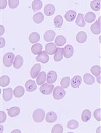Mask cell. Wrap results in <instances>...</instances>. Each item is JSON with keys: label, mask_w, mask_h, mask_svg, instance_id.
<instances>
[{"label": "cell", "mask_w": 101, "mask_h": 133, "mask_svg": "<svg viewBox=\"0 0 101 133\" xmlns=\"http://www.w3.org/2000/svg\"><path fill=\"white\" fill-rule=\"evenodd\" d=\"M56 36V33L55 32L51 31H47V32H46L44 34V41H47V42H51L53 41V39H54Z\"/></svg>", "instance_id": "obj_15"}, {"label": "cell", "mask_w": 101, "mask_h": 133, "mask_svg": "<svg viewBox=\"0 0 101 133\" xmlns=\"http://www.w3.org/2000/svg\"><path fill=\"white\" fill-rule=\"evenodd\" d=\"M63 48H57L55 55L54 56V60L56 62H60L63 59Z\"/></svg>", "instance_id": "obj_24"}, {"label": "cell", "mask_w": 101, "mask_h": 133, "mask_svg": "<svg viewBox=\"0 0 101 133\" xmlns=\"http://www.w3.org/2000/svg\"><path fill=\"white\" fill-rule=\"evenodd\" d=\"M42 46L40 43H36L31 48V51L34 55L39 54L42 51Z\"/></svg>", "instance_id": "obj_27"}, {"label": "cell", "mask_w": 101, "mask_h": 133, "mask_svg": "<svg viewBox=\"0 0 101 133\" xmlns=\"http://www.w3.org/2000/svg\"><path fill=\"white\" fill-rule=\"evenodd\" d=\"M54 86L52 84H49V83H45L42 85L40 87V91L42 94L46 95H49L53 92Z\"/></svg>", "instance_id": "obj_4"}, {"label": "cell", "mask_w": 101, "mask_h": 133, "mask_svg": "<svg viewBox=\"0 0 101 133\" xmlns=\"http://www.w3.org/2000/svg\"><path fill=\"white\" fill-rule=\"evenodd\" d=\"M25 93V89L22 86H17L15 88L13 91V95L16 98H19L22 97Z\"/></svg>", "instance_id": "obj_19"}, {"label": "cell", "mask_w": 101, "mask_h": 133, "mask_svg": "<svg viewBox=\"0 0 101 133\" xmlns=\"http://www.w3.org/2000/svg\"><path fill=\"white\" fill-rule=\"evenodd\" d=\"M83 80L85 83L87 85H92L95 82V78L90 74L87 73L83 76Z\"/></svg>", "instance_id": "obj_21"}, {"label": "cell", "mask_w": 101, "mask_h": 133, "mask_svg": "<svg viewBox=\"0 0 101 133\" xmlns=\"http://www.w3.org/2000/svg\"><path fill=\"white\" fill-rule=\"evenodd\" d=\"M32 117L35 122H42L45 117V112L42 109L39 108L35 110L33 113Z\"/></svg>", "instance_id": "obj_1"}, {"label": "cell", "mask_w": 101, "mask_h": 133, "mask_svg": "<svg viewBox=\"0 0 101 133\" xmlns=\"http://www.w3.org/2000/svg\"><path fill=\"white\" fill-rule=\"evenodd\" d=\"M101 110L100 108H98L96 110H95L94 113H93V116H94L95 119L97 121H101Z\"/></svg>", "instance_id": "obj_41"}, {"label": "cell", "mask_w": 101, "mask_h": 133, "mask_svg": "<svg viewBox=\"0 0 101 133\" xmlns=\"http://www.w3.org/2000/svg\"><path fill=\"white\" fill-rule=\"evenodd\" d=\"M10 79L8 76H3L1 77V87H6L10 84Z\"/></svg>", "instance_id": "obj_38"}, {"label": "cell", "mask_w": 101, "mask_h": 133, "mask_svg": "<svg viewBox=\"0 0 101 133\" xmlns=\"http://www.w3.org/2000/svg\"><path fill=\"white\" fill-rule=\"evenodd\" d=\"M46 74L45 72H41L39 75V76L37 78V80H36V82H37V84L38 85L43 84L44 82H46Z\"/></svg>", "instance_id": "obj_26"}, {"label": "cell", "mask_w": 101, "mask_h": 133, "mask_svg": "<svg viewBox=\"0 0 101 133\" xmlns=\"http://www.w3.org/2000/svg\"><path fill=\"white\" fill-rule=\"evenodd\" d=\"M33 20L36 24H40L44 21V15L41 12H38L33 16Z\"/></svg>", "instance_id": "obj_31"}, {"label": "cell", "mask_w": 101, "mask_h": 133, "mask_svg": "<svg viewBox=\"0 0 101 133\" xmlns=\"http://www.w3.org/2000/svg\"><path fill=\"white\" fill-rule=\"evenodd\" d=\"M91 116H92V114H91V112L89 110L86 109L84 110L83 111L82 114V120L83 122H87L88 121H90L91 118Z\"/></svg>", "instance_id": "obj_23"}, {"label": "cell", "mask_w": 101, "mask_h": 133, "mask_svg": "<svg viewBox=\"0 0 101 133\" xmlns=\"http://www.w3.org/2000/svg\"><path fill=\"white\" fill-rule=\"evenodd\" d=\"M57 119V115L55 112H49L46 115V121L48 123L54 122Z\"/></svg>", "instance_id": "obj_16"}, {"label": "cell", "mask_w": 101, "mask_h": 133, "mask_svg": "<svg viewBox=\"0 0 101 133\" xmlns=\"http://www.w3.org/2000/svg\"><path fill=\"white\" fill-rule=\"evenodd\" d=\"M40 35L37 32H32L29 36V41L31 43H35L39 41Z\"/></svg>", "instance_id": "obj_33"}, {"label": "cell", "mask_w": 101, "mask_h": 133, "mask_svg": "<svg viewBox=\"0 0 101 133\" xmlns=\"http://www.w3.org/2000/svg\"><path fill=\"white\" fill-rule=\"evenodd\" d=\"M13 97V90L11 88H6L3 89V98L5 102H8L12 99Z\"/></svg>", "instance_id": "obj_9"}, {"label": "cell", "mask_w": 101, "mask_h": 133, "mask_svg": "<svg viewBox=\"0 0 101 133\" xmlns=\"http://www.w3.org/2000/svg\"><path fill=\"white\" fill-rule=\"evenodd\" d=\"M23 63H24V59L22 56L20 55L16 56L13 62L14 67L17 69H20V67L23 65Z\"/></svg>", "instance_id": "obj_20"}, {"label": "cell", "mask_w": 101, "mask_h": 133, "mask_svg": "<svg viewBox=\"0 0 101 133\" xmlns=\"http://www.w3.org/2000/svg\"><path fill=\"white\" fill-rule=\"evenodd\" d=\"M82 79L80 76H74L71 80V86L73 88H78L80 87L82 84Z\"/></svg>", "instance_id": "obj_12"}, {"label": "cell", "mask_w": 101, "mask_h": 133, "mask_svg": "<svg viewBox=\"0 0 101 133\" xmlns=\"http://www.w3.org/2000/svg\"><path fill=\"white\" fill-rule=\"evenodd\" d=\"M66 92L64 90L63 88H62L60 86H56L54 88V91L53 92V98L56 100H60V99H63L65 96Z\"/></svg>", "instance_id": "obj_2"}, {"label": "cell", "mask_w": 101, "mask_h": 133, "mask_svg": "<svg viewBox=\"0 0 101 133\" xmlns=\"http://www.w3.org/2000/svg\"><path fill=\"white\" fill-rule=\"evenodd\" d=\"M1 48H3L4 46H5V44H6V41H5V39L3 38V37H1Z\"/></svg>", "instance_id": "obj_44"}, {"label": "cell", "mask_w": 101, "mask_h": 133, "mask_svg": "<svg viewBox=\"0 0 101 133\" xmlns=\"http://www.w3.org/2000/svg\"><path fill=\"white\" fill-rule=\"evenodd\" d=\"M8 4H9V7L10 8H16L19 5V1L18 0H9L8 1Z\"/></svg>", "instance_id": "obj_40"}, {"label": "cell", "mask_w": 101, "mask_h": 133, "mask_svg": "<svg viewBox=\"0 0 101 133\" xmlns=\"http://www.w3.org/2000/svg\"><path fill=\"white\" fill-rule=\"evenodd\" d=\"M21 132V131H20V130H14V131H13L11 132Z\"/></svg>", "instance_id": "obj_46"}, {"label": "cell", "mask_w": 101, "mask_h": 133, "mask_svg": "<svg viewBox=\"0 0 101 133\" xmlns=\"http://www.w3.org/2000/svg\"><path fill=\"white\" fill-rule=\"evenodd\" d=\"M79 123L78 121L75 120H71L68 122L67 128L70 129H76V128H78Z\"/></svg>", "instance_id": "obj_36"}, {"label": "cell", "mask_w": 101, "mask_h": 133, "mask_svg": "<svg viewBox=\"0 0 101 133\" xmlns=\"http://www.w3.org/2000/svg\"><path fill=\"white\" fill-rule=\"evenodd\" d=\"M15 58V55L13 53H7L4 55L3 58V62L6 67H10L12 65L13 62L14 61Z\"/></svg>", "instance_id": "obj_3"}, {"label": "cell", "mask_w": 101, "mask_h": 133, "mask_svg": "<svg viewBox=\"0 0 101 133\" xmlns=\"http://www.w3.org/2000/svg\"><path fill=\"white\" fill-rule=\"evenodd\" d=\"M57 75L56 72L54 70H51L47 73V82L49 84L54 83L57 80Z\"/></svg>", "instance_id": "obj_11"}, {"label": "cell", "mask_w": 101, "mask_h": 133, "mask_svg": "<svg viewBox=\"0 0 101 133\" xmlns=\"http://www.w3.org/2000/svg\"><path fill=\"white\" fill-rule=\"evenodd\" d=\"M46 52L47 54L49 55H53L55 54L56 51H57V47L56 44L53 43H48L46 45L45 47Z\"/></svg>", "instance_id": "obj_10"}, {"label": "cell", "mask_w": 101, "mask_h": 133, "mask_svg": "<svg viewBox=\"0 0 101 133\" xmlns=\"http://www.w3.org/2000/svg\"><path fill=\"white\" fill-rule=\"evenodd\" d=\"M66 42V37H64V36L59 35L58 36H57V37H56L55 44L56 45H57V46H63V45H64Z\"/></svg>", "instance_id": "obj_28"}, {"label": "cell", "mask_w": 101, "mask_h": 133, "mask_svg": "<svg viewBox=\"0 0 101 133\" xmlns=\"http://www.w3.org/2000/svg\"><path fill=\"white\" fill-rule=\"evenodd\" d=\"M42 7V2L40 0H35L32 3V8L34 11L39 10Z\"/></svg>", "instance_id": "obj_30"}, {"label": "cell", "mask_w": 101, "mask_h": 133, "mask_svg": "<svg viewBox=\"0 0 101 133\" xmlns=\"http://www.w3.org/2000/svg\"><path fill=\"white\" fill-rule=\"evenodd\" d=\"M76 41L79 43H85L87 39V35L85 32L81 31L78 32L76 35Z\"/></svg>", "instance_id": "obj_22"}, {"label": "cell", "mask_w": 101, "mask_h": 133, "mask_svg": "<svg viewBox=\"0 0 101 133\" xmlns=\"http://www.w3.org/2000/svg\"><path fill=\"white\" fill-rule=\"evenodd\" d=\"M63 132V128L60 124H56L52 129V133H61Z\"/></svg>", "instance_id": "obj_39"}, {"label": "cell", "mask_w": 101, "mask_h": 133, "mask_svg": "<svg viewBox=\"0 0 101 133\" xmlns=\"http://www.w3.org/2000/svg\"><path fill=\"white\" fill-rule=\"evenodd\" d=\"M76 13L75 11L73 10H69L67 12H66L65 15H64V18H65L66 21L68 22H73L75 21L76 18Z\"/></svg>", "instance_id": "obj_18"}, {"label": "cell", "mask_w": 101, "mask_h": 133, "mask_svg": "<svg viewBox=\"0 0 101 133\" xmlns=\"http://www.w3.org/2000/svg\"><path fill=\"white\" fill-rule=\"evenodd\" d=\"M26 90L28 92H33L37 89V85L35 82L32 80H28L25 83Z\"/></svg>", "instance_id": "obj_13"}, {"label": "cell", "mask_w": 101, "mask_h": 133, "mask_svg": "<svg viewBox=\"0 0 101 133\" xmlns=\"http://www.w3.org/2000/svg\"><path fill=\"white\" fill-rule=\"evenodd\" d=\"M1 31H2V32H1V36L3 34L4 32H5V29H4V27L3 25H1Z\"/></svg>", "instance_id": "obj_45"}, {"label": "cell", "mask_w": 101, "mask_h": 133, "mask_svg": "<svg viewBox=\"0 0 101 133\" xmlns=\"http://www.w3.org/2000/svg\"><path fill=\"white\" fill-rule=\"evenodd\" d=\"M7 111H8V115L10 117H15L19 115L20 113V108L17 107H13L8 108Z\"/></svg>", "instance_id": "obj_17"}, {"label": "cell", "mask_w": 101, "mask_h": 133, "mask_svg": "<svg viewBox=\"0 0 101 133\" xmlns=\"http://www.w3.org/2000/svg\"><path fill=\"white\" fill-rule=\"evenodd\" d=\"M74 53L73 47L70 44H68L63 48V55L66 58H70Z\"/></svg>", "instance_id": "obj_6"}, {"label": "cell", "mask_w": 101, "mask_h": 133, "mask_svg": "<svg viewBox=\"0 0 101 133\" xmlns=\"http://www.w3.org/2000/svg\"><path fill=\"white\" fill-rule=\"evenodd\" d=\"M61 87L62 88H68L70 84V77H64L61 80Z\"/></svg>", "instance_id": "obj_35"}, {"label": "cell", "mask_w": 101, "mask_h": 133, "mask_svg": "<svg viewBox=\"0 0 101 133\" xmlns=\"http://www.w3.org/2000/svg\"><path fill=\"white\" fill-rule=\"evenodd\" d=\"M100 18H99L98 21H96V22L94 24H92L90 27V30L93 34H99L101 32V29H100Z\"/></svg>", "instance_id": "obj_7"}, {"label": "cell", "mask_w": 101, "mask_h": 133, "mask_svg": "<svg viewBox=\"0 0 101 133\" xmlns=\"http://www.w3.org/2000/svg\"><path fill=\"white\" fill-rule=\"evenodd\" d=\"M36 60L42 63H46L49 60V56L46 51H41L36 57Z\"/></svg>", "instance_id": "obj_5"}, {"label": "cell", "mask_w": 101, "mask_h": 133, "mask_svg": "<svg viewBox=\"0 0 101 133\" xmlns=\"http://www.w3.org/2000/svg\"><path fill=\"white\" fill-rule=\"evenodd\" d=\"M6 5H7V1H4V0H3V1H1V9H4V8H5L6 7Z\"/></svg>", "instance_id": "obj_43"}, {"label": "cell", "mask_w": 101, "mask_h": 133, "mask_svg": "<svg viewBox=\"0 0 101 133\" xmlns=\"http://www.w3.org/2000/svg\"><path fill=\"white\" fill-rule=\"evenodd\" d=\"M90 7L93 11H99L100 10V1L95 0L90 3Z\"/></svg>", "instance_id": "obj_32"}, {"label": "cell", "mask_w": 101, "mask_h": 133, "mask_svg": "<svg viewBox=\"0 0 101 133\" xmlns=\"http://www.w3.org/2000/svg\"><path fill=\"white\" fill-rule=\"evenodd\" d=\"M83 14H78V15L77 16V18L76 19V24L78 26L80 27H83L85 26V22L83 20Z\"/></svg>", "instance_id": "obj_25"}, {"label": "cell", "mask_w": 101, "mask_h": 133, "mask_svg": "<svg viewBox=\"0 0 101 133\" xmlns=\"http://www.w3.org/2000/svg\"><path fill=\"white\" fill-rule=\"evenodd\" d=\"M63 24V17L61 15H57L55 18H54V24L56 27L57 28H60Z\"/></svg>", "instance_id": "obj_34"}, {"label": "cell", "mask_w": 101, "mask_h": 133, "mask_svg": "<svg viewBox=\"0 0 101 133\" xmlns=\"http://www.w3.org/2000/svg\"><path fill=\"white\" fill-rule=\"evenodd\" d=\"M96 16L93 12H88L85 16V22L87 23H92L96 21Z\"/></svg>", "instance_id": "obj_29"}, {"label": "cell", "mask_w": 101, "mask_h": 133, "mask_svg": "<svg viewBox=\"0 0 101 133\" xmlns=\"http://www.w3.org/2000/svg\"><path fill=\"white\" fill-rule=\"evenodd\" d=\"M100 76H98V79H97V81H98V82H99V84L100 83Z\"/></svg>", "instance_id": "obj_47"}, {"label": "cell", "mask_w": 101, "mask_h": 133, "mask_svg": "<svg viewBox=\"0 0 101 133\" xmlns=\"http://www.w3.org/2000/svg\"><path fill=\"white\" fill-rule=\"evenodd\" d=\"M1 123H3L4 122H5V121L6 120V115L5 112H3V111H1Z\"/></svg>", "instance_id": "obj_42"}, {"label": "cell", "mask_w": 101, "mask_h": 133, "mask_svg": "<svg viewBox=\"0 0 101 133\" xmlns=\"http://www.w3.org/2000/svg\"><path fill=\"white\" fill-rule=\"evenodd\" d=\"M90 72L94 75L96 77H98L100 76V72H101V68L99 65H95L92 66L90 69Z\"/></svg>", "instance_id": "obj_37"}, {"label": "cell", "mask_w": 101, "mask_h": 133, "mask_svg": "<svg viewBox=\"0 0 101 133\" xmlns=\"http://www.w3.org/2000/svg\"><path fill=\"white\" fill-rule=\"evenodd\" d=\"M44 12L47 16L53 15L55 12V7L52 4H47L44 7Z\"/></svg>", "instance_id": "obj_14"}, {"label": "cell", "mask_w": 101, "mask_h": 133, "mask_svg": "<svg viewBox=\"0 0 101 133\" xmlns=\"http://www.w3.org/2000/svg\"><path fill=\"white\" fill-rule=\"evenodd\" d=\"M41 70V65L39 63H36L32 68L30 70V76L32 79H35L36 77H37L38 74Z\"/></svg>", "instance_id": "obj_8"}, {"label": "cell", "mask_w": 101, "mask_h": 133, "mask_svg": "<svg viewBox=\"0 0 101 133\" xmlns=\"http://www.w3.org/2000/svg\"><path fill=\"white\" fill-rule=\"evenodd\" d=\"M100 127H99V129H97V132H100Z\"/></svg>", "instance_id": "obj_48"}]
</instances>
